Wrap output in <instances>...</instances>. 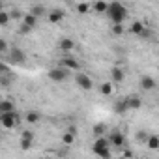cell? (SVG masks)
<instances>
[{
  "instance_id": "obj_21",
  "label": "cell",
  "mask_w": 159,
  "mask_h": 159,
  "mask_svg": "<svg viewBox=\"0 0 159 159\" xmlns=\"http://www.w3.org/2000/svg\"><path fill=\"white\" fill-rule=\"evenodd\" d=\"M105 131H107V125H105L103 122H99V124L94 125V137H96V139H101V137L105 135Z\"/></svg>"
},
{
  "instance_id": "obj_23",
  "label": "cell",
  "mask_w": 159,
  "mask_h": 159,
  "mask_svg": "<svg viewBox=\"0 0 159 159\" xmlns=\"http://www.w3.org/2000/svg\"><path fill=\"white\" fill-rule=\"evenodd\" d=\"M99 92H101L103 96H111V94L114 92V86H112V83H103V84L99 86Z\"/></svg>"
},
{
  "instance_id": "obj_34",
  "label": "cell",
  "mask_w": 159,
  "mask_h": 159,
  "mask_svg": "<svg viewBox=\"0 0 159 159\" xmlns=\"http://www.w3.org/2000/svg\"><path fill=\"white\" fill-rule=\"evenodd\" d=\"M67 131H69V133H75V135H77V125H73V124H71V125H69V129H67Z\"/></svg>"
},
{
  "instance_id": "obj_15",
  "label": "cell",
  "mask_w": 159,
  "mask_h": 159,
  "mask_svg": "<svg viewBox=\"0 0 159 159\" xmlns=\"http://www.w3.org/2000/svg\"><path fill=\"white\" fill-rule=\"evenodd\" d=\"M92 10H94L96 13H105V15H107V11H109V2H101V0H99V2H94V4H92Z\"/></svg>"
},
{
  "instance_id": "obj_33",
  "label": "cell",
  "mask_w": 159,
  "mask_h": 159,
  "mask_svg": "<svg viewBox=\"0 0 159 159\" xmlns=\"http://www.w3.org/2000/svg\"><path fill=\"white\" fill-rule=\"evenodd\" d=\"M148 137H150V135L144 133V131H139V133H137V139H139V140H148Z\"/></svg>"
},
{
  "instance_id": "obj_18",
  "label": "cell",
  "mask_w": 159,
  "mask_h": 159,
  "mask_svg": "<svg viewBox=\"0 0 159 159\" xmlns=\"http://www.w3.org/2000/svg\"><path fill=\"white\" fill-rule=\"evenodd\" d=\"M127 111H129V107H127V101H125V99H120V101L114 103V112H116V114H124V112H127Z\"/></svg>"
},
{
  "instance_id": "obj_9",
  "label": "cell",
  "mask_w": 159,
  "mask_h": 159,
  "mask_svg": "<svg viewBox=\"0 0 159 159\" xmlns=\"http://www.w3.org/2000/svg\"><path fill=\"white\" fill-rule=\"evenodd\" d=\"M10 60L15 62V64H23V62L26 60V54H25L19 47H11V49H10Z\"/></svg>"
},
{
  "instance_id": "obj_20",
  "label": "cell",
  "mask_w": 159,
  "mask_h": 159,
  "mask_svg": "<svg viewBox=\"0 0 159 159\" xmlns=\"http://www.w3.org/2000/svg\"><path fill=\"white\" fill-rule=\"evenodd\" d=\"M75 139H77V135H75V133L66 131V133L62 135V144H64V146H71V144H75Z\"/></svg>"
},
{
  "instance_id": "obj_7",
  "label": "cell",
  "mask_w": 159,
  "mask_h": 159,
  "mask_svg": "<svg viewBox=\"0 0 159 159\" xmlns=\"http://www.w3.org/2000/svg\"><path fill=\"white\" fill-rule=\"evenodd\" d=\"M109 142H111V146H114V148H122V146L125 144V137H124L122 131H112V133L109 135Z\"/></svg>"
},
{
  "instance_id": "obj_3",
  "label": "cell",
  "mask_w": 159,
  "mask_h": 159,
  "mask_svg": "<svg viewBox=\"0 0 159 159\" xmlns=\"http://www.w3.org/2000/svg\"><path fill=\"white\" fill-rule=\"evenodd\" d=\"M19 122H21V116H19L17 111L15 112H2V114H0V124H2L4 129H13V127L19 125Z\"/></svg>"
},
{
  "instance_id": "obj_35",
  "label": "cell",
  "mask_w": 159,
  "mask_h": 159,
  "mask_svg": "<svg viewBox=\"0 0 159 159\" xmlns=\"http://www.w3.org/2000/svg\"><path fill=\"white\" fill-rule=\"evenodd\" d=\"M45 159H56V157H45Z\"/></svg>"
},
{
  "instance_id": "obj_16",
  "label": "cell",
  "mask_w": 159,
  "mask_h": 159,
  "mask_svg": "<svg viewBox=\"0 0 159 159\" xmlns=\"http://www.w3.org/2000/svg\"><path fill=\"white\" fill-rule=\"evenodd\" d=\"M125 101H127L129 109H140L142 107V101H140L139 96H129V98H125Z\"/></svg>"
},
{
  "instance_id": "obj_24",
  "label": "cell",
  "mask_w": 159,
  "mask_h": 159,
  "mask_svg": "<svg viewBox=\"0 0 159 159\" xmlns=\"http://www.w3.org/2000/svg\"><path fill=\"white\" fill-rule=\"evenodd\" d=\"M36 23H38V17H34V15H30V13H26L25 19H23V25H26V26H30V28H34Z\"/></svg>"
},
{
  "instance_id": "obj_6",
  "label": "cell",
  "mask_w": 159,
  "mask_h": 159,
  "mask_svg": "<svg viewBox=\"0 0 159 159\" xmlns=\"http://www.w3.org/2000/svg\"><path fill=\"white\" fill-rule=\"evenodd\" d=\"M60 67H64V69H69V71H77V73H79V60L67 54V56L60 58Z\"/></svg>"
},
{
  "instance_id": "obj_22",
  "label": "cell",
  "mask_w": 159,
  "mask_h": 159,
  "mask_svg": "<svg viewBox=\"0 0 159 159\" xmlns=\"http://www.w3.org/2000/svg\"><path fill=\"white\" fill-rule=\"evenodd\" d=\"M146 146L150 150H159V137L157 135H150L148 140H146Z\"/></svg>"
},
{
  "instance_id": "obj_12",
  "label": "cell",
  "mask_w": 159,
  "mask_h": 159,
  "mask_svg": "<svg viewBox=\"0 0 159 159\" xmlns=\"http://www.w3.org/2000/svg\"><path fill=\"white\" fill-rule=\"evenodd\" d=\"M47 19H49V23L58 25V23H62V19H64V11H62V10H51L49 15H47Z\"/></svg>"
},
{
  "instance_id": "obj_26",
  "label": "cell",
  "mask_w": 159,
  "mask_h": 159,
  "mask_svg": "<svg viewBox=\"0 0 159 159\" xmlns=\"http://www.w3.org/2000/svg\"><path fill=\"white\" fill-rule=\"evenodd\" d=\"M90 8H92L90 4H77V11H79V13H81V15H84V13H88V11H90Z\"/></svg>"
},
{
  "instance_id": "obj_27",
  "label": "cell",
  "mask_w": 159,
  "mask_h": 159,
  "mask_svg": "<svg viewBox=\"0 0 159 159\" xmlns=\"http://www.w3.org/2000/svg\"><path fill=\"white\" fill-rule=\"evenodd\" d=\"M111 30H112L114 36H122V34H124V25H112Z\"/></svg>"
},
{
  "instance_id": "obj_14",
  "label": "cell",
  "mask_w": 159,
  "mask_h": 159,
  "mask_svg": "<svg viewBox=\"0 0 159 159\" xmlns=\"http://www.w3.org/2000/svg\"><path fill=\"white\" fill-rule=\"evenodd\" d=\"M2 112H15V103L10 99H2L0 101V114Z\"/></svg>"
},
{
  "instance_id": "obj_11",
  "label": "cell",
  "mask_w": 159,
  "mask_h": 159,
  "mask_svg": "<svg viewBox=\"0 0 159 159\" xmlns=\"http://www.w3.org/2000/svg\"><path fill=\"white\" fill-rule=\"evenodd\" d=\"M124 77H125V75H124V69H122L120 66H114V67L111 69V79H112V83H116V84L122 83Z\"/></svg>"
},
{
  "instance_id": "obj_32",
  "label": "cell",
  "mask_w": 159,
  "mask_h": 159,
  "mask_svg": "<svg viewBox=\"0 0 159 159\" xmlns=\"http://www.w3.org/2000/svg\"><path fill=\"white\" fill-rule=\"evenodd\" d=\"M8 51V41L2 38V39H0V52H6Z\"/></svg>"
},
{
  "instance_id": "obj_13",
  "label": "cell",
  "mask_w": 159,
  "mask_h": 159,
  "mask_svg": "<svg viewBox=\"0 0 159 159\" xmlns=\"http://www.w3.org/2000/svg\"><path fill=\"white\" fill-rule=\"evenodd\" d=\"M30 15H34V17H43V15H49V11H47V8L43 6V4H34L32 8H30Z\"/></svg>"
},
{
  "instance_id": "obj_28",
  "label": "cell",
  "mask_w": 159,
  "mask_h": 159,
  "mask_svg": "<svg viewBox=\"0 0 159 159\" xmlns=\"http://www.w3.org/2000/svg\"><path fill=\"white\" fill-rule=\"evenodd\" d=\"M10 15H11V19H25L23 11H21V10H17V8H15V10H11V11H10Z\"/></svg>"
},
{
  "instance_id": "obj_19",
  "label": "cell",
  "mask_w": 159,
  "mask_h": 159,
  "mask_svg": "<svg viewBox=\"0 0 159 159\" xmlns=\"http://www.w3.org/2000/svg\"><path fill=\"white\" fill-rule=\"evenodd\" d=\"M25 120H26L28 124H38V122L41 120V114H39V112H36V111H28V112H26V116H25Z\"/></svg>"
},
{
  "instance_id": "obj_31",
  "label": "cell",
  "mask_w": 159,
  "mask_h": 159,
  "mask_svg": "<svg viewBox=\"0 0 159 159\" xmlns=\"http://www.w3.org/2000/svg\"><path fill=\"white\" fill-rule=\"evenodd\" d=\"M34 28H30V26H26V25H21V28H19V34H23V36H26V34H30Z\"/></svg>"
},
{
  "instance_id": "obj_1",
  "label": "cell",
  "mask_w": 159,
  "mask_h": 159,
  "mask_svg": "<svg viewBox=\"0 0 159 159\" xmlns=\"http://www.w3.org/2000/svg\"><path fill=\"white\" fill-rule=\"evenodd\" d=\"M107 17L112 21V25H122L124 19L127 17V8L120 2H111L109 4V11H107Z\"/></svg>"
},
{
  "instance_id": "obj_2",
  "label": "cell",
  "mask_w": 159,
  "mask_h": 159,
  "mask_svg": "<svg viewBox=\"0 0 159 159\" xmlns=\"http://www.w3.org/2000/svg\"><path fill=\"white\" fill-rule=\"evenodd\" d=\"M111 142L105 139V137H101V139H96V142L92 144V152L98 155V157H101V159H111Z\"/></svg>"
},
{
  "instance_id": "obj_25",
  "label": "cell",
  "mask_w": 159,
  "mask_h": 159,
  "mask_svg": "<svg viewBox=\"0 0 159 159\" xmlns=\"http://www.w3.org/2000/svg\"><path fill=\"white\" fill-rule=\"evenodd\" d=\"M10 13L8 11H0V26H6L8 23H10Z\"/></svg>"
},
{
  "instance_id": "obj_4",
  "label": "cell",
  "mask_w": 159,
  "mask_h": 159,
  "mask_svg": "<svg viewBox=\"0 0 159 159\" xmlns=\"http://www.w3.org/2000/svg\"><path fill=\"white\" fill-rule=\"evenodd\" d=\"M75 83H77V86L81 88V90H92V88H94V83H92L90 75H86V73H83V71H79V73L75 75Z\"/></svg>"
},
{
  "instance_id": "obj_8",
  "label": "cell",
  "mask_w": 159,
  "mask_h": 159,
  "mask_svg": "<svg viewBox=\"0 0 159 159\" xmlns=\"http://www.w3.org/2000/svg\"><path fill=\"white\" fill-rule=\"evenodd\" d=\"M155 86H157V83H155L153 77H150V75H142L140 77V88L142 90L150 92V90H155Z\"/></svg>"
},
{
  "instance_id": "obj_29",
  "label": "cell",
  "mask_w": 159,
  "mask_h": 159,
  "mask_svg": "<svg viewBox=\"0 0 159 159\" xmlns=\"http://www.w3.org/2000/svg\"><path fill=\"white\" fill-rule=\"evenodd\" d=\"M32 148V140H25V139H21V150L23 152H28Z\"/></svg>"
},
{
  "instance_id": "obj_17",
  "label": "cell",
  "mask_w": 159,
  "mask_h": 159,
  "mask_svg": "<svg viewBox=\"0 0 159 159\" xmlns=\"http://www.w3.org/2000/svg\"><path fill=\"white\" fill-rule=\"evenodd\" d=\"M133 34H137V36H142L144 32H146V26L140 23V21H133V25H131V28H129Z\"/></svg>"
},
{
  "instance_id": "obj_10",
  "label": "cell",
  "mask_w": 159,
  "mask_h": 159,
  "mask_svg": "<svg viewBox=\"0 0 159 159\" xmlns=\"http://www.w3.org/2000/svg\"><path fill=\"white\" fill-rule=\"evenodd\" d=\"M58 49H60L62 52H71V51L75 49V41L69 39V38H62V39L58 41Z\"/></svg>"
},
{
  "instance_id": "obj_30",
  "label": "cell",
  "mask_w": 159,
  "mask_h": 159,
  "mask_svg": "<svg viewBox=\"0 0 159 159\" xmlns=\"http://www.w3.org/2000/svg\"><path fill=\"white\" fill-rule=\"evenodd\" d=\"M21 139H25V140H34V133L26 129V131H23V133H21Z\"/></svg>"
},
{
  "instance_id": "obj_5",
  "label": "cell",
  "mask_w": 159,
  "mask_h": 159,
  "mask_svg": "<svg viewBox=\"0 0 159 159\" xmlns=\"http://www.w3.org/2000/svg\"><path fill=\"white\" fill-rule=\"evenodd\" d=\"M47 77L51 79V81H54V83H64L66 81V77H67V71L64 69V67H52V69H49V73H47Z\"/></svg>"
}]
</instances>
